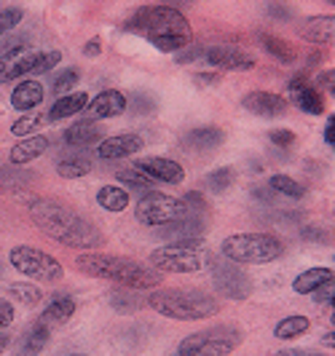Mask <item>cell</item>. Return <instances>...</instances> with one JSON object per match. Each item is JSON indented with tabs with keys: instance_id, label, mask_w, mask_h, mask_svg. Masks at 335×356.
<instances>
[{
	"instance_id": "f6af8a7d",
	"label": "cell",
	"mask_w": 335,
	"mask_h": 356,
	"mask_svg": "<svg viewBox=\"0 0 335 356\" xmlns=\"http://www.w3.org/2000/svg\"><path fill=\"white\" fill-rule=\"evenodd\" d=\"M84 54H86V56H100V54H102V43H100V38L88 40L86 46H84Z\"/></svg>"
},
{
	"instance_id": "836d02e7",
	"label": "cell",
	"mask_w": 335,
	"mask_h": 356,
	"mask_svg": "<svg viewBox=\"0 0 335 356\" xmlns=\"http://www.w3.org/2000/svg\"><path fill=\"white\" fill-rule=\"evenodd\" d=\"M233 179H236L233 169L223 166V169H215V172L207 175V188H210L212 193H226L231 185H233Z\"/></svg>"
},
{
	"instance_id": "f546056e",
	"label": "cell",
	"mask_w": 335,
	"mask_h": 356,
	"mask_svg": "<svg viewBox=\"0 0 335 356\" xmlns=\"http://www.w3.org/2000/svg\"><path fill=\"white\" fill-rule=\"evenodd\" d=\"M8 295H11V300H17V303L27 305V308H33L43 300V295H40V289L36 284H30V282H17V284H8Z\"/></svg>"
},
{
	"instance_id": "8fae6325",
	"label": "cell",
	"mask_w": 335,
	"mask_h": 356,
	"mask_svg": "<svg viewBox=\"0 0 335 356\" xmlns=\"http://www.w3.org/2000/svg\"><path fill=\"white\" fill-rule=\"evenodd\" d=\"M204 59L207 65L215 67V70H223V72H247L255 67V56L236 46H210L204 51Z\"/></svg>"
},
{
	"instance_id": "5bb4252c",
	"label": "cell",
	"mask_w": 335,
	"mask_h": 356,
	"mask_svg": "<svg viewBox=\"0 0 335 356\" xmlns=\"http://www.w3.org/2000/svg\"><path fill=\"white\" fill-rule=\"evenodd\" d=\"M204 220L201 214H191L185 220H175L169 225H161L156 228L159 238H175V244H188V241H201V233H204Z\"/></svg>"
},
{
	"instance_id": "ac0fdd59",
	"label": "cell",
	"mask_w": 335,
	"mask_h": 356,
	"mask_svg": "<svg viewBox=\"0 0 335 356\" xmlns=\"http://www.w3.org/2000/svg\"><path fill=\"white\" fill-rule=\"evenodd\" d=\"M52 147V140L46 137V134H33V137H24V140H19L14 147H11V153H8V161L14 163V166H27L30 161L40 159L46 150Z\"/></svg>"
},
{
	"instance_id": "7a4b0ae2",
	"label": "cell",
	"mask_w": 335,
	"mask_h": 356,
	"mask_svg": "<svg viewBox=\"0 0 335 356\" xmlns=\"http://www.w3.org/2000/svg\"><path fill=\"white\" fill-rule=\"evenodd\" d=\"M126 30L137 33L153 49L164 54L182 51L194 40V30H191L188 19L172 6H140L126 22Z\"/></svg>"
},
{
	"instance_id": "7402d4cb",
	"label": "cell",
	"mask_w": 335,
	"mask_h": 356,
	"mask_svg": "<svg viewBox=\"0 0 335 356\" xmlns=\"http://www.w3.org/2000/svg\"><path fill=\"white\" fill-rule=\"evenodd\" d=\"M75 308H78V303H75L72 295H54L49 305L43 308V314H40V324H46V327L49 324H65L75 314Z\"/></svg>"
},
{
	"instance_id": "603a6c76",
	"label": "cell",
	"mask_w": 335,
	"mask_h": 356,
	"mask_svg": "<svg viewBox=\"0 0 335 356\" xmlns=\"http://www.w3.org/2000/svg\"><path fill=\"white\" fill-rule=\"evenodd\" d=\"M65 143L70 147H88V145L102 143V129L94 121H78L65 129Z\"/></svg>"
},
{
	"instance_id": "ba28073f",
	"label": "cell",
	"mask_w": 335,
	"mask_h": 356,
	"mask_svg": "<svg viewBox=\"0 0 335 356\" xmlns=\"http://www.w3.org/2000/svg\"><path fill=\"white\" fill-rule=\"evenodd\" d=\"M8 263L14 270H19L27 279H38V282H59L65 276V268L59 266V260H54L49 252L30 247V244H19L8 252Z\"/></svg>"
},
{
	"instance_id": "8d00e7d4",
	"label": "cell",
	"mask_w": 335,
	"mask_h": 356,
	"mask_svg": "<svg viewBox=\"0 0 335 356\" xmlns=\"http://www.w3.org/2000/svg\"><path fill=\"white\" fill-rule=\"evenodd\" d=\"M78 78H81V72H78V70H65V72H59V75L54 78L52 91L56 94V97H65V94H72V86L78 83Z\"/></svg>"
},
{
	"instance_id": "8992f818",
	"label": "cell",
	"mask_w": 335,
	"mask_h": 356,
	"mask_svg": "<svg viewBox=\"0 0 335 356\" xmlns=\"http://www.w3.org/2000/svg\"><path fill=\"white\" fill-rule=\"evenodd\" d=\"M244 343V332L231 324H215L180 340L175 356H231Z\"/></svg>"
},
{
	"instance_id": "52a82bcc",
	"label": "cell",
	"mask_w": 335,
	"mask_h": 356,
	"mask_svg": "<svg viewBox=\"0 0 335 356\" xmlns=\"http://www.w3.org/2000/svg\"><path fill=\"white\" fill-rule=\"evenodd\" d=\"M215 263L212 252L201 241L166 244L150 252V268L156 273H198Z\"/></svg>"
},
{
	"instance_id": "cb8c5ba5",
	"label": "cell",
	"mask_w": 335,
	"mask_h": 356,
	"mask_svg": "<svg viewBox=\"0 0 335 356\" xmlns=\"http://www.w3.org/2000/svg\"><path fill=\"white\" fill-rule=\"evenodd\" d=\"M223 143H226V131L217 126H198V129H191L185 137V145L191 150H215Z\"/></svg>"
},
{
	"instance_id": "816d5d0a",
	"label": "cell",
	"mask_w": 335,
	"mask_h": 356,
	"mask_svg": "<svg viewBox=\"0 0 335 356\" xmlns=\"http://www.w3.org/2000/svg\"><path fill=\"white\" fill-rule=\"evenodd\" d=\"M68 356H88V354H68Z\"/></svg>"
},
{
	"instance_id": "e0dca14e",
	"label": "cell",
	"mask_w": 335,
	"mask_h": 356,
	"mask_svg": "<svg viewBox=\"0 0 335 356\" xmlns=\"http://www.w3.org/2000/svg\"><path fill=\"white\" fill-rule=\"evenodd\" d=\"M126 94L124 91H116V89H107L102 94H97L91 102L86 105L88 115H91V121H102V118H116V115H121L126 110Z\"/></svg>"
},
{
	"instance_id": "e575fe53",
	"label": "cell",
	"mask_w": 335,
	"mask_h": 356,
	"mask_svg": "<svg viewBox=\"0 0 335 356\" xmlns=\"http://www.w3.org/2000/svg\"><path fill=\"white\" fill-rule=\"evenodd\" d=\"M118 179H121L124 185H129V188H137V191H148V193H150V191L156 188V182L145 177L140 169H121V172H118Z\"/></svg>"
},
{
	"instance_id": "44dd1931",
	"label": "cell",
	"mask_w": 335,
	"mask_h": 356,
	"mask_svg": "<svg viewBox=\"0 0 335 356\" xmlns=\"http://www.w3.org/2000/svg\"><path fill=\"white\" fill-rule=\"evenodd\" d=\"M333 35H335L333 17H311V19H303V24H300V38H306L309 43L327 46V43H333Z\"/></svg>"
},
{
	"instance_id": "3957f363",
	"label": "cell",
	"mask_w": 335,
	"mask_h": 356,
	"mask_svg": "<svg viewBox=\"0 0 335 356\" xmlns=\"http://www.w3.org/2000/svg\"><path fill=\"white\" fill-rule=\"evenodd\" d=\"M75 268L86 276L105 279L124 289H156L159 286V273L145 263L129 260V257H116V254H100V252H86L75 260Z\"/></svg>"
},
{
	"instance_id": "f35d334b",
	"label": "cell",
	"mask_w": 335,
	"mask_h": 356,
	"mask_svg": "<svg viewBox=\"0 0 335 356\" xmlns=\"http://www.w3.org/2000/svg\"><path fill=\"white\" fill-rule=\"evenodd\" d=\"M22 17H24L22 8H3V11H0V30H3V33L14 30L19 22H22Z\"/></svg>"
},
{
	"instance_id": "ee69618b",
	"label": "cell",
	"mask_w": 335,
	"mask_h": 356,
	"mask_svg": "<svg viewBox=\"0 0 335 356\" xmlns=\"http://www.w3.org/2000/svg\"><path fill=\"white\" fill-rule=\"evenodd\" d=\"M322 137H325V143L333 147V143H335V115L333 113H330V118H327V124H325V134H322Z\"/></svg>"
},
{
	"instance_id": "7c38bea8",
	"label": "cell",
	"mask_w": 335,
	"mask_h": 356,
	"mask_svg": "<svg viewBox=\"0 0 335 356\" xmlns=\"http://www.w3.org/2000/svg\"><path fill=\"white\" fill-rule=\"evenodd\" d=\"M142 175L153 182H164V185H180L185 179V169L172 159H159V156H148V159H140L137 166Z\"/></svg>"
},
{
	"instance_id": "9a60e30c",
	"label": "cell",
	"mask_w": 335,
	"mask_h": 356,
	"mask_svg": "<svg viewBox=\"0 0 335 356\" xmlns=\"http://www.w3.org/2000/svg\"><path fill=\"white\" fill-rule=\"evenodd\" d=\"M287 89L293 94L295 107H300L303 113H309V115H322V113H325V99H322V94L306 81V75H295Z\"/></svg>"
},
{
	"instance_id": "4dcf8cb0",
	"label": "cell",
	"mask_w": 335,
	"mask_h": 356,
	"mask_svg": "<svg viewBox=\"0 0 335 356\" xmlns=\"http://www.w3.org/2000/svg\"><path fill=\"white\" fill-rule=\"evenodd\" d=\"M268 188H271L274 193L287 196V198H303L306 196V188L300 185L298 179L287 177V175H274V177L268 179Z\"/></svg>"
},
{
	"instance_id": "484cf974",
	"label": "cell",
	"mask_w": 335,
	"mask_h": 356,
	"mask_svg": "<svg viewBox=\"0 0 335 356\" xmlns=\"http://www.w3.org/2000/svg\"><path fill=\"white\" fill-rule=\"evenodd\" d=\"M49 340H52V330L38 321V324H33V327L27 330V335H24L22 346H19V356H38L46 348Z\"/></svg>"
},
{
	"instance_id": "74e56055",
	"label": "cell",
	"mask_w": 335,
	"mask_h": 356,
	"mask_svg": "<svg viewBox=\"0 0 335 356\" xmlns=\"http://www.w3.org/2000/svg\"><path fill=\"white\" fill-rule=\"evenodd\" d=\"M24 182H27V179H24V175H22V172L0 166V191H19Z\"/></svg>"
},
{
	"instance_id": "9c48e42d",
	"label": "cell",
	"mask_w": 335,
	"mask_h": 356,
	"mask_svg": "<svg viewBox=\"0 0 335 356\" xmlns=\"http://www.w3.org/2000/svg\"><path fill=\"white\" fill-rule=\"evenodd\" d=\"M191 214L194 212L185 207L182 198L166 196V193H145L134 209L137 222L148 225V228H161V225H169L175 220H185Z\"/></svg>"
},
{
	"instance_id": "d6986e66",
	"label": "cell",
	"mask_w": 335,
	"mask_h": 356,
	"mask_svg": "<svg viewBox=\"0 0 335 356\" xmlns=\"http://www.w3.org/2000/svg\"><path fill=\"white\" fill-rule=\"evenodd\" d=\"M43 97H46L43 83H38L33 78H24V81H19L17 86H14V91H11V107L19 110V113H33L36 107H40Z\"/></svg>"
},
{
	"instance_id": "2e32d148",
	"label": "cell",
	"mask_w": 335,
	"mask_h": 356,
	"mask_svg": "<svg viewBox=\"0 0 335 356\" xmlns=\"http://www.w3.org/2000/svg\"><path fill=\"white\" fill-rule=\"evenodd\" d=\"M142 150V137L137 134H116V137H107L97 145V156L102 161H118L129 159L134 153Z\"/></svg>"
},
{
	"instance_id": "4316f807",
	"label": "cell",
	"mask_w": 335,
	"mask_h": 356,
	"mask_svg": "<svg viewBox=\"0 0 335 356\" xmlns=\"http://www.w3.org/2000/svg\"><path fill=\"white\" fill-rule=\"evenodd\" d=\"M97 204H100L105 212L118 214L129 207V193H126V188H121V185H102V188L97 191Z\"/></svg>"
},
{
	"instance_id": "d590c367",
	"label": "cell",
	"mask_w": 335,
	"mask_h": 356,
	"mask_svg": "<svg viewBox=\"0 0 335 356\" xmlns=\"http://www.w3.org/2000/svg\"><path fill=\"white\" fill-rule=\"evenodd\" d=\"M132 289H116L113 295H110V305L116 308V311H121V314H132V311H137L140 308V298H134V295H129Z\"/></svg>"
},
{
	"instance_id": "d4e9b609",
	"label": "cell",
	"mask_w": 335,
	"mask_h": 356,
	"mask_svg": "<svg viewBox=\"0 0 335 356\" xmlns=\"http://www.w3.org/2000/svg\"><path fill=\"white\" fill-rule=\"evenodd\" d=\"M333 279V268H309V270H303L298 279L293 282V289L298 295H314L319 286L330 284Z\"/></svg>"
},
{
	"instance_id": "681fc988",
	"label": "cell",
	"mask_w": 335,
	"mask_h": 356,
	"mask_svg": "<svg viewBox=\"0 0 335 356\" xmlns=\"http://www.w3.org/2000/svg\"><path fill=\"white\" fill-rule=\"evenodd\" d=\"M322 346H327V348H333V346H335V335H333V332H327V335L322 338Z\"/></svg>"
},
{
	"instance_id": "f1b7e54d",
	"label": "cell",
	"mask_w": 335,
	"mask_h": 356,
	"mask_svg": "<svg viewBox=\"0 0 335 356\" xmlns=\"http://www.w3.org/2000/svg\"><path fill=\"white\" fill-rule=\"evenodd\" d=\"M258 40H260V46H263L265 51L271 54L274 59H279L282 65H293L295 62V49L287 43V40H282V38H276V35H271V33H260L258 35Z\"/></svg>"
},
{
	"instance_id": "7bdbcfd3",
	"label": "cell",
	"mask_w": 335,
	"mask_h": 356,
	"mask_svg": "<svg viewBox=\"0 0 335 356\" xmlns=\"http://www.w3.org/2000/svg\"><path fill=\"white\" fill-rule=\"evenodd\" d=\"M333 81H335V75H333V70H325L322 75L317 78V83H314V89H322V91H330L333 94Z\"/></svg>"
},
{
	"instance_id": "6da1fadb",
	"label": "cell",
	"mask_w": 335,
	"mask_h": 356,
	"mask_svg": "<svg viewBox=\"0 0 335 356\" xmlns=\"http://www.w3.org/2000/svg\"><path fill=\"white\" fill-rule=\"evenodd\" d=\"M30 220L46 238H52L68 250L91 252L105 244V236L91 220H86L84 214H78L56 198H36L30 204Z\"/></svg>"
},
{
	"instance_id": "7dc6e473",
	"label": "cell",
	"mask_w": 335,
	"mask_h": 356,
	"mask_svg": "<svg viewBox=\"0 0 335 356\" xmlns=\"http://www.w3.org/2000/svg\"><path fill=\"white\" fill-rule=\"evenodd\" d=\"M201 54H204V49H191V51L180 54V56H177V65H180V62H191V59L201 56Z\"/></svg>"
},
{
	"instance_id": "30bf717a",
	"label": "cell",
	"mask_w": 335,
	"mask_h": 356,
	"mask_svg": "<svg viewBox=\"0 0 335 356\" xmlns=\"http://www.w3.org/2000/svg\"><path fill=\"white\" fill-rule=\"evenodd\" d=\"M212 284L215 289L228 298V300H247L252 295V282L239 266H233L228 260H217L212 263Z\"/></svg>"
},
{
	"instance_id": "c3c4849f",
	"label": "cell",
	"mask_w": 335,
	"mask_h": 356,
	"mask_svg": "<svg viewBox=\"0 0 335 356\" xmlns=\"http://www.w3.org/2000/svg\"><path fill=\"white\" fill-rule=\"evenodd\" d=\"M196 83H217V75H196Z\"/></svg>"
},
{
	"instance_id": "f5cc1de1",
	"label": "cell",
	"mask_w": 335,
	"mask_h": 356,
	"mask_svg": "<svg viewBox=\"0 0 335 356\" xmlns=\"http://www.w3.org/2000/svg\"><path fill=\"white\" fill-rule=\"evenodd\" d=\"M3 35H6V33H3V30H0V38H3Z\"/></svg>"
},
{
	"instance_id": "83f0119b",
	"label": "cell",
	"mask_w": 335,
	"mask_h": 356,
	"mask_svg": "<svg viewBox=\"0 0 335 356\" xmlns=\"http://www.w3.org/2000/svg\"><path fill=\"white\" fill-rule=\"evenodd\" d=\"M311 330V321L309 316H284L282 321H276V327H274V335L279 340H295V338H303L306 332Z\"/></svg>"
},
{
	"instance_id": "4fadbf2b",
	"label": "cell",
	"mask_w": 335,
	"mask_h": 356,
	"mask_svg": "<svg viewBox=\"0 0 335 356\" xmlns=\"http://www.w3.org/2000/svg\"><path fill=\"white\" fill-rule=\"evenodd\" d=\"M242 107L252 115H260V118H282L290 110V102L279 94H271V91H249L242 99Z\"/></svg>"
},
{
	"instance_id": "ab89813d",
	"label": "cell",
	"mask_w": 335,
	"mask_h": 356,
	"mask_svg": "<svg viewBox=\"0 0 335 356\" xmlns=\"http://www.w3.org/2000/svg\"><path fill=\"white\" fill-rule=\"evenodd\" d=\"M268 140H271V145H276V147H290V145L295 143V134L290 131V129H274L271 134H268Z\"/></svg>"
},
{
	"instance_id": "bcb514c9",
	"label": "cell",
	"mask_w": 335,
	"mask_h": 356,
	"mask_svg": "<svg viewBox=\"0 0 335 356\" xmlns=\"http://www.w3.org/2000/svg\"><path fill=\"white\" fill-rule=\"evenodd\" d=\"M276 356H322V354H314V351H306V348H284V351H279Z\"/></svg>"
},
{
	"instance_id": "b9f144b4",
	"label": "cell",
	"mask_w": 335,
	"mask_h": 356,
	"mask_svg": "<svg viewBox=\"0 0 335 356\" xmlns=\"http://www.w3.org/2000/svg\"><path fill=\"white\" fill-rule=\"evenodd\" d=\"M333 295H335V284L330 282V284L319 286L317 292H314V300H317V303H330V305H333Z\"/></svg>"
},
{
	"instance_id": "ffe728a7",
	"label": "cell",
	"mask_w": 335,
	"mask_h": 356,
	"mask_svg": "<svg viewBox=\"0 0 335 356\" xmlns=\"http://www.w3.org/2000/svg\"><path fill=\"white\" fill-rule=\"evenodd\" d=\"M86 105H88L86 91H72V94H65V97H59V99L52 105V110L46 113V121H49V124H56V121L72 118L75 113L86 110Z\"/></svg>"
},
{
	"instance_id": "1f68e13d",
	"label": "cell",
	"mask_w": 335,
	"mask_h": 356,
	"mask_svg": "<svg viewBox=\"0 0 335 356\" xmlns=\"http://www.w3.org/2000/svg\"><path fill=\"white\" fill-rule=\"evenodd\" d=\"M43 124H46V113L33 110V113L22 115V118H17V121L11 124V134H17V137H33L36 129H40Z\"/></svg>"
},
{
	"instance_id": "f907efd6",
	"label": "cell",
	"mask_w": 335,
	"mask_h": 356,
	"mask_svg": "<svg viewBox=\"0 0 335 356\" xmlns=\"http://www.w3.org/2000/svg\"><path fill=\"white\" fill-rule=\"evenodd\" d=\"M8 343H11V340H8V335H0V354L8 348Z\"/></svg>"
},
{
	"instance_id": "277c9868",
	"label": "cell",
	"mask_w": 335,
	"mask_h": 356,
	"mask_svg": "<svg viewBox=\"0 0 335 356\" xmlns=\"http://www.w3.org/2000/svg\"><path fill=\"white\" fill-rule=\"evenodd\" d=\"M145 305L175 321H204L220 314V300L194 286H159L145 298Z\"/></svg>"
},
{
	"instance_id": "d6a6232c",
	"label": "cell",
	"mask_w": 335,
	"mask_h": 356,
	"mask_svg": "<svg viewBox=\"0 0 335 356\" xmlns=\"http://www.w3.org/2000/svg\"><path fill=\"white\" fill-rule=\"evenodd\" d=\"M91 172V161L88 159H65L56 163V175L62 179H78L86 177Z\"/></svg>"
},
{
	"instance_id": "5b68a950",
	"label": "cell",
	"mask_w": 335,
	"mask_h": 356,
	"mask_svg": "<svg viewBox=\"0 0 335 356\" xmlns=\"http://www.w3.org/2000/svg\"><path fill=\"white\" fill-rule=\"evenodd\" d=\"M284 241L274 233H233L223 238L220 254L233 266H265L284 257Z\"/></svg>"
},
{
	"instance_id": "60d3db41",
	"label": "cell",
	"mask_w": 335,
	"mask_h": 356,
	"mask_svg": "<svg viewBox=\"0 0 335 356\" xmlns=\"http://www.w3.org/2000/svg\"><path fill=\"white\" fill-rule=\"evenodd\" d=\"M14 305L8 303V300H3L0 298V330H6V327H11V321H14Z\"/></svg>"
}]
</instances>
